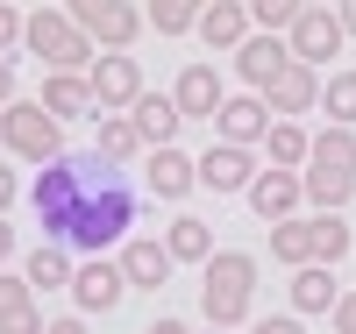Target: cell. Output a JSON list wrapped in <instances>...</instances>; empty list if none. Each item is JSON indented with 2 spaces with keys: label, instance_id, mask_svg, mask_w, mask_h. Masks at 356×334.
Listing matches in <instances>:
<instances>
[{
  "label": "cell",
  "instance_id": "cell-24",
  "mask_svg": "<svg viewBox=\"0 0 356 334\" xmlns=\"http://www.w3.org/2000/svg\"><path fill=\"white\" fill-rule=\"evenodd\" d=\"M264 157H271V171H292L314 157V135L300 128V121H271V135H264Z\"/></svg>",
  "mask_w": 356,
  "mask_h": 334
},
{
  "label": "cell",
  "instance_id": "cell-9",
  "mask_svg": "<svg viewBox=\"0 0 356 334\" xmlns=\"http://www.w3.org/2000/svg\"><path fill=\"white\" fill-rule=\"evenodd\" d=\"M200 185H207V192H250V185H257V157H250V149H235V142H214V149L200 157Z\"/></svg>",
  "mask_w": 356,
  "mask_h": 334
},
{
  "label": "cell",
  "instance_id": "cell-35",
  "mask_svg": "<svg viewBox=\"0 0 356 334\" xmlns=\"http://www.w3.org/2000/svg\"><path fill=\"white\" fill-rule=\"evenodd\" d=\"M15 192H22V185H15V171L0 164V221H8V206H15Z\"/></svg>",
  "mask_w": 356,
  "mask_h": 334
},
{
  "label": "cell",
  "instance_id": "cell-25",
  "mask_svg": "<svg viewBox=\"0 0 356 334\" xmlns=\"http://www.w3.org/2000/svg\"><path fill=\"white\" fill-rule=\"evenodd\" d=\"M164 249H171V263H214V235H207V221L178 214L171 235H164Z\"/></svg>",
  "mask_w": 356,
  "mask_h": 334
},
{
  "label": "cell",
  "instance_id": "cell-33",
  "mask_svg": "<svg viewBox=\"0 0 356 334\" xmlns=\"http://www.w3.org/2000/svg\"><path fill=\"white\" fill-rule=\"evenodd\" d=\"M257 334H307L300 313H271V320H257Z\"/></svg>",
  "mask_w": 356,
  "mask_h": 334
},
{
  "label": "cell",
  "instance_id": "cell-19",
  "mask_svg": "<svg viewBox=\"0 0 356 334\" xmlns=\"http://www.w3.org/2000/svg\"><path fill=\"white\" fill-rule=\"evenodd\" d=\"M335 306H342L335 270H321V263H314V270H292V313H300V320H307V313H335Z\"/></svg>",
  "mask_w": 356,
  "mask_h": 334
},
{
  "label": "cell",
  "instance_id": "cell-22",
  "mask_svg": "<svg viewBox=\"0 0 356 334\" xmlns=\"http://www.w3.org/2000/svg\"><path fill=\"white\" fill-rule=\"evenodd\" d=\"M271 256H278L285 270H314V221H300V214L278 221V228H271Z\"/></svg>",
  "mask_w": 356,
  "mask_h": 334
},
{
  "label": "cell",
  "instance_id": "cell-20",
  "mask_svg": "<svg viewBox=\"0 0 356 334\" xmlns=\"http://www.w3.org/2000/svg\"><path fill=\"white\" fill-rule=\"evenodd\" d=\"M122 278L143 285V292H157L171 278V249H164V242H129V249H122Z\"/></svg>",
  "mask_w": 356,
  "mask_h": 334
},
{
  "label": "cell",
  "instance_id": "cell-34",
  "mask_svg": "<svg viewBox=\"0 0 356 334\" xmlns=\"http://www.w3.org/2000/svg\"><path fill=\"white\" fill-rule=\"evenodd\" d=\"M335 334H356V292H342V306H335Z\"/></svg>",
  "mask_w": 356,
  "mask_h": 334
},
{
  "label": "cell",
  "instance_id": "cell-11",
  "mask_svg": "<svg viewBox=\"0 0 356 334\" xmlns=\"http://www.w3.org/2000/svg\"><path fill=\"white\" fill-rule=\"evenodd\" d=\"M122 292H129V278H122V263H86L79 278H72V299H79V313H114L122 306Z\"/></svg>",
  "mask_w": 356,
  "mask_h": 334
},
{
  "label": "cell",
  "instance_id": "cell-37",
  "mask_svg": "<svg viewBox=\"0 0 356 334\" xmlns=\"http://www.w3.org/2000/svg\"><path fill=\"white\" fill-rule=\"evenodd\" d=\"M8 256H15V228L0 221V263H8Z\"/></svg>",
  "mask_w": 356,
  "mask_h": 334
},
{
  "label": "cell",
  "instance_id": "cell-12",
  "mask_svg": "<svg viewBox=\"0 0 356 334\" xmlns=\"http://www.w3.org/2000/svg\"><path fill=\"white\" fill-rule=\"evenodd\" d=\"M307 199V178L300 171H257V185H250V206H257V214L264 221H292V206H300Z\"/></svg>",
  "mask_w": 356,
  "mask_h": 334
},
{
  "label": "cell",
  "instance_id": "cell-26",
  "mask_svg": "<svg viewBox=\"0 0 356 334\" xmlns=\"http://www.w3.org/2000/svg\"><path fill=\"white\" fill-rule=\"evenodd\" d=\"M349 256V221L342 214H314V263L328 270V263H342Z\"/></svg>",
  "mask_w": 356,
  "mask_h": 334
},
{
  "label": "cell",
  "instance_id": "cell-2",
  "mask_svg": "<svg viewBox=\"0 0 356 334\" xmlns=\"http://www.w3.org/2000/svg\"><path fill=\"white\" fill-rule=\"evenodd\" d=\"M250 299H257V263L243 249H214V263H207V285H200V313L207 327H243L250 320Z\"/></svg>",
  "mask_w": 356,
  "mask_h": 334
},
{
  "label": "cell",
  "instance_id": "cell-31",
  "mask_svg": "<svg viewBox=\"0 0 356 334\" xmlns=\"http://www.w3.org/2000/svg\"><path fill=\"white\" fill-rule=\"evenodd\" d=\"M250 22H264V36H278V28L292 36V22H300V0H257Z\"/></svg>",
  "mask_w": 356,
  "mask_h": 334
},
{
  "label": "cell",
  "instance_id": "cell-29",
  "mask_svg": "<svg viewBox=\"0 0 356 334\" xmlns=\"http://www.w3.org/2000/svg\"><path fill=\"white\" fill-rule=\"evenodd\" d=\"M136 149H143L136 121H129V114H107V121H100V157H107V164H122V157H136Z\"/></svg>",
  "mask_w": 356,
  "mask_h": 334
},
{
  "label": "cell",
  "instance_id": "cell-7",
  "mask_svg": "<svg viewBox=\"0 0 356 334\" xmlns=\"http://www.w3.org/2000/svg\"><path fill=\"white\" fill-rule=\"evenodd\" d=\"M285 50H292V65H307V72L335 65V50H342V15H328V8H300Z\"/></svg>",
  "mask_w": 356,
  "mask_h": 334
},
{
  "label": "cell",
  "instance_id": "cell-30",
  "mask_svg": "<svg viewBox=\"0 0 356 334\" xmlns=\"http://www.w3.org/2000/svg\"><path fill=\"white\" fill-rule=\"evenodd\" d=\"M150 22H157V36H186V28H200V8L193 0H157Z\"/></svg>",
  "mask_w": 356,
  "mask_h": 334
},
{
  "label": "cell",
  "instance_id": "cell-38",
  "mask_svg": "<svg viewBox=\"0 0 356 334\" xmlns=\"http://www.w3.org/2000/svg\"><path fill=\"white\" fill-rule=\"evenodd\" d=\"M50 334H86V320H50Z\"/></svg>",
  "mask_w": 356,
  "mask_h": 334
},
{
  "label": "cell",
  "instance_id": "cell-6",
  "mask_svg": "<svg viewBox=\"0 0 356 334\" xmlns=\"http://www.w3.org/2000/svg\"><path fill=\"white\" fill-rule=\"evenodd\" d=\"M72 22L86 28V43H93V50L107 43V57H129L136 28H143V8H129V0H79Z\"/></svg>",
  "mask_w": 356,
  "mask_h": 334
},
{
  "label": "cell",
  "instance_id": "cell-3",
  "mask_svg": "<svg viewBox=\"0 0 356 334\" xmlns=\"http://www.w3.org/2000/svg\"><path fill=\"white\" fill-rule=\"evenodd\" d=\"M349 192H356V135L328 128V135H314V157H307V199L321 214H342Z\"/></svg>",
  "mask_w": 356,
  "mask_h": 334
},
{
  "label": "cell",
  "instance_id": "cell-23",
  "mask_svg": "<svg viewBox=\"0 0 356 334\" xmlns=\"http://www.w3.org/2000/svg\"><path fill=\"white\" fill-rule=\"evenodd\" d=\"M29 292H57V285H72L79 270H72V249H57V242H43V249H29Z\"/></svg>",
  "mask_w": 356,
  "mask_h": 334
},
{
  "label": "cell",
  "instance_id": "cell-13",
  "mask_svg": "<svg viewBox=\"0 0 356 334\" xmlns=\"http://www.w3.org/2000/svg\"><path fill=\"white\" fill-rule=\"evenodd\" d=\"M171 100H178V114H207V121H214V114L228 107L221 72H214V65H186V72H178V85H171Z\"/></svg>",
  "mask_w": 356,
  "mask_h": 334
},
{
  "label": "cell",
  "instance_id": "cell-15",
  "mask_svg": "<svg viewBox=\"0 0 356 334\" xmlns=\"http://www.w3.org/2000/svg\"><path fill=\"white\" fill-rule=\"evenodd\" d=\"M200 43L243 50L250 43V8H243V0H214V8H200Z\"/></svg>",
  "mask_w": 356,
  "mask_h": 334
},
{
  "label": "cell",
  "instance_id": "cell-14",
  "mask_svg": "<svg viewBox=\"0 0 356 334\" xmlns=\"http://www.w3.org/2000/svg\"><path fill=\"white\" fill-rule=\"evenodd\" d=\"M264 107H271L278 121H300L307 107H321V72H307V65H285V78L264 93Z\"/></svg>",
  "mask_w": 356,
  "mask_h": 334
},
{
  "label": "cell",
  "instance_id": "cell-27",
  "mask_svg": "<svg viewBox=\"0 0 356 334\" xmlns=\"http://www.w3.org/2000/svg\"><path fill=\"white\" fill-rule=\"evenodd\" d=\"M321 107H328V128H356V72H335L321 85Z\"/></svg>",
  "mask_w": 356,
  "mask_h": 334
},
{
  "label": "cell",
  "instance_id": "cell-18",
  "mask_svg": "<svg viewBox=\"0 0 356 334\" xmlns=\"http://www.w3.org/2000/svg\"><path fill=\"white\" fill-rule=\"evenodd\" d=\"M129 121H136V135L150 142V149H171V135H178V121H186V114H178V100H171V93H143Z\"/></svg>",
  "mask_w": 356,
  "mask_h": 334
},
{
  "label": "cell",
  "instance_id": "cell-16",
  "mask_svg": "<svg viewBox=\"0 0 356 334\" xmlns=\"http://www.w3.org/2000/svg\"><path fill=\"white\" fill-rule=\"evenodd\" d=\"M143 178H150V192H157V199H186V192L200 185V164L186 157V149H157V157L143 164Z\"/></svg>",
  "mask_w": 356,
  "mask_h": 334
},
{
  "label": "cell",
  "instance_id": "cell-10",
  "mask_svg": "<svg viewBox=\"0 0 356 334\" xmlns=\"http://www.w3.org/2000/svg\"><path fill=\"white\" fill-rule=\"evenodd\" d=\"M285 65H292V50H285V36H250L243 50H235V72H243V78L257 85V100L271 93L278 78H285Z\"/></svg>",
  "mask_w": 356,
  "mask_h": 334
},
{
  "label": "cell",
  "instance_id": "cell-40",
  "mask_svg": "<svg viewBox=\"0 0 356 334\" xmlns=\"http://www.w3.org/2000/svg\"><path fill=\"white\" fill-rule=\"evenodd\" d=\"M342 36H356V0H349V8H342Z\"/></svg>",
  "mask_w": 356,
  "mask_h": 334
},
{
  "label": "cell",
  "instance_id": "cell-8",
  "mask_svg": "<svg viewBox=\"0 0 356 334\" xmlns=\"http://www.w3.org/2000/svg\"><path fill=\"white\" fill-rule=\"evenodd\" d=\"M86 85H93V100H100V107H129V114H136V100H143V93H150L136 57H107V50H100V65L86 72Z\"/></svg>",
  "mask_w": 356,
  "mask_h": 334
},
{
  "label": "cell",
  "instance_id": "cell-17",
  "mask_svg": "<svg viewBox=\"0 0 356 334\" xmlns=\"http://www.w3.org/2000/svg\"><path fill=\"white\" fill-rule=\"evenodd\" d=\"M214 128H221V142L250 149V142H264V135H271V107H264V100H228V107L214 114Z\"/></svg>",
  "mask_w": 356,
  "mask_h": 334
},
{
  "label": "cell",
  "instance_id": "cell-4",
  "mask_svg": "<svg viewBox=\"0 0 356 334\" xmlns=\"http://www.w3.org/2000/svg\"><path fill=\"white\" fill-rule=\"evenodd\" d=\"M22 43L36 50L50 72H72V78H86V72L100 65V50L86 43V28L72 22V8H36V15H29V36H22Z\"/></svg>",
  "mask_w": 356,
  "mask_h": 334
},
{
  "label": "cell",
  "instance_id": "cell-5",
  "mask_svg": "<svg viewBox=\"0 0 356 334\" xmlns=\"http://www.w3.org/2000/svg\"><path fill=\"white\" fill-rule=\"evenodd\" d=\"M57 128H65V121H50L43 100H15V107H0V142H8L15 157H29L36 171L65 157V135H57Z\"/></svg>",
  "mask_w": 356,
  "mask_h": 334
},
{
  "label": "cell",
  "instance_id": "cell-28",
  "mask_svg": "<svg viewBox=\"0 0 356 334\" xmlns=\"http://www.w3.org/2000/svg\"><path fill=\"white\" fill-rule=\"evenodd\" d=\"M22 320H36V292H29V278L0 270V327H22Z\"/></svg>",
  "mask_w": 356,
  "mask_h": 334
},
{
  "label": "cell",
  "instance_id": "cell-1",
  "mask_svg": "<svg viewBox=\"0 0 356 334\" xmlns=\"http://www.w3.org/2000/svg\"><path fill=\"white\" fill-rule=\"evenodd\" d=\"M29 206L43 214V235L57 249H79V256H100V249H114V242L136 228V185L122 178V164L100 157V149L93 157L43 164L36 185H29Z\"/></svg>",
  "mask_w": 356,
  "mask_h": 334
},
{
  "label": "cell",
  "instance_id": "cell-39",
  "mask_svg": "<svg viewBox=\"0 0 356 334\" xmlns=\"http://www.w3.org/2000/svg\"><path fill=\"white\" fill-rule=\"evenodd\" d=\"M150 334H193V327H178V320H150Z\"/></svg>",
  "mask_w": 356,
  "mask_h": 334
},
{
  "label": "cell",
  "instance_id": "cell-32",
  "mask_svg": "<svg viewBox=\"0 0 356 334\" xmlns=\"http://www.w3.org/2000/svg\"><path fill=\"white\" fill-rule=\"evenodd\" d=\"M29 36V15H15L8 0H0V57H8V43H22Z\"/></svg>",
  "mask_w": 356,
  "mask_h": 334
},
{
  "label": "cell",
  "instance_id": "cell-36",
  "mask_svg": "<svg viewBox=\"0 0 356 334\" xmlns=\"http://www.w3.org/2000/svg\"><path fill=\"white\" fill-rule=\"evenodd\" d=\"M0 100L15 107V57H0Z\"/></svg>",
  "mask_w": 356,
  "mask_h": 334
},
{
  "label": "cell",
  "instance_id": "cell-41",
  "mask_svg": "<svg viewBox=\"0 0 356 334\" xmlns=\"http://www.w3.org/2000/svg\"><path fill=\"white\" fill-rule=\"evenodd\" d=\"M207 334H221V327H207Z\"/></svg>",
  "mask_w": 356,
  "mask_h": 334
},
{
  "label": "cell",
  "instance_id": "cell-21",
  "mask_svg": "<svg viewBox=\"0 0 356 334\" xmlns=\"http://www.w3.org/2000/svg\"><path fill=\"white\" fill-rule=\"evenodd\" d=\"M86 107H93V85H86V78H72V72H50L43 78V114L50 121H79Z\"/></svg>",
  "mask_w": 356,
  "mask_h": 334
}]
</instances>
